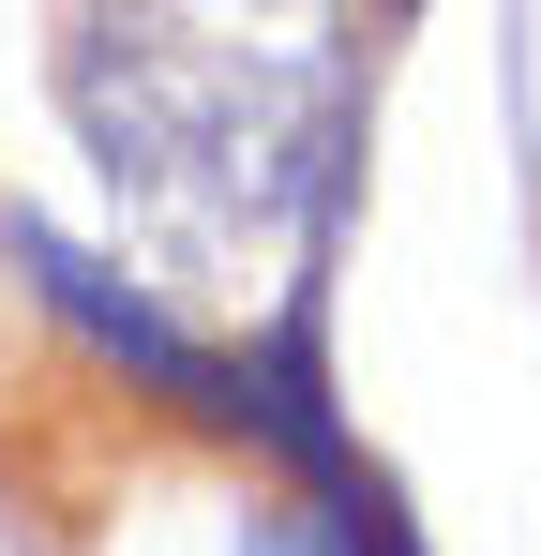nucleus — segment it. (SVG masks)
Returning a JSON list of instances; mask_svg holds the SVG:
<instances>
[{"label":"nucleus","instance_id":"nucleus-2","mask_svg":"<svg viewBox=\"0 0 541 556\" xmlns=\"http://www.w3.org/2000/svg\"><path fill=\"white\" fill-rule=\"evenodd\" d=\"M241 556H406V527L376 496H301V511H256Z\"/></svg>","mask_w":541,"mask_h":556},{"label":"nucleus","instance_id":"nucleus-1","mask_svg":"<svg viewBox=\"0 0 541 556\" xmlns=\"http://www.w3.org/2000/svg\"><path fill=\"white\" fill-rule=\"evenodd\" d=\"M90 166L166 256H256L331 226L361 166V30L347 0H76L61 46Z\"/></svg>","mask_w":541,"mask_h":556}]
</instances>
